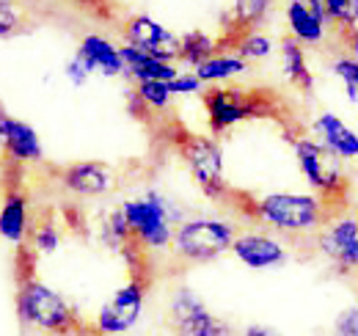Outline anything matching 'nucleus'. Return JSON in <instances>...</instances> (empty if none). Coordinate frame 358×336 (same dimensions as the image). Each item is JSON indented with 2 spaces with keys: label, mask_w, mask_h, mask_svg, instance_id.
<instances>
[{
  "label": "nucleus",
  "mask_w": 358,
  "mask_h": 336,
  "mask_svg": "<svg viewBox=\"0 0 358 336\" xmlns=\"http://www.w3.org/2000/svg\"><path fill=\"white\" fill-rule=\"evenodd\" d=\"M17 317L25 328L47 336H94L91 326H86L78 312L66 303V298L47 287L34 276V267L20 273L17 287Z\"/></svg>",
  "instance_id": "1"
},
{
  "label": "nucleus",
  "mask_w": 358,
  "mask_h": 336,
  "mask_svg": "<svg viewBox=\"0 0 358 336\" xmlns=\"http://www.w3.org/2000/svg\"><path fill=\"white\" fill-rule=\"evenodd\" d=\"M119 207L130 223L135 243L146 253L171 248L174 229L182 220H187V212L179 207V202L157 188H146L141 196L122 202Z\"/></svg>",
  "instance_id": "2"
},
{
  "label": "nucleus",
  "mask_w": 358,
  "mask_h": 336,
  "mask_svg": "<svg viewBox=\"0 0 358 336\" xmlns=\"http://www.w3.org/2000/svg\"><path fill=\"white\" fill-rule=\"evenodd\" d=\"M328 202L317 193H268L251 204V215L278 234H317L331 218Z\"/></svg>",
  "instance_id": "3"
},
{
  "label": "nucleus",
  "mask_w": 358,
  "mask_h": 336,
  "mask_svg": "<svg viewBox=\"0 0 358 336\" xmlns=\"http://www.w3.org/2000/svg\"><path fill=\"white\" fill-rule=\"evenodd\" d=\"M237 237V226L224 218H187L174 229L171 253L185 265H207L221 259L231 251V243Z\"/></svg>",
  "instance_id": "4"
},
{
  "label": "nucleus",
  "mask_w": 358,
  "mask_h": 336,
  "mask_svg": "<svg viewBox=\"0 0 358 336\" xmlns=\"http://www.w3.org/2000/svg\"><path fill=\"white\" fill-rule=\"evenodd\" d=\"M289 144L295 149V160L301 166V174L314 193L320 199H325L328 204L342 199L348 190L345 160H339L334 152H328L317 138L301 135V132H289Z\"/></svg>",
  "instance_id": "5"
},
{
  "label": "nucleus",
  "mask_w": 358,
  "mask_h": 336,
  "mask_svg": "<svg viewBox=\"0 0 358 336\" xmlns=\"http://www.w3.org/2000/svg\"><path fill=\"white\" fill-rule=\"evenodd\" d=\"M174 144L179 158L187 163V171L196 179L199 190L213 202H224L229 196V185L224 176L221 144L213 135H196V132H182Z\"/></svg>",
  "instance_id": "6"
},
{
  "label": "nucleus",
  "mask_w": 358,
  "mask_h": 336,
  "mask_svg": "<svg viewBox=\"0 0 358 336\" xmlns=\"http://www.w3.org/2000/svg\"><path fill=\"white\" fill-rule=\"evenodd\" d=\"M204 108H207V119L210 130L215 135L226 132L229 127L240 125L245 119H257V116H268L270 99L259 91H245L237 85H213L204 91Z\"/></svg>",
  "instance_id": "7"
},
{
  "label": "nucleus",
  "mask_w": 358,
  "mask_h": 336,
  "mask_svg": "<svg viewBox=\"0 0 358 336\" xmlns=\"http://www.w3.org/2000/svg\"><path fill=\"white\" fill-rule=\"evenodd\" d=\"M143 303H146V276H133L124 287H119L99 306L91 326L94 336H122L133 331L141 320Z\"/></svg>",
  "instance_id": "8"
},
{
  "label": "nucleus",
  "mask_w": 358,
  "mask_h": 336,
  "mask_svg": "<svg viewBox=\"0 0 358 336\" xmlns=\"http://www.w3.org/2000/svg\"><path fill=\"white\" fill-rule=\"evenodd\" d=\"M169 328L174 336H234L231 326L213 314L190 287H179L169 300Z\"/></svg>",
  "instance_id": "9"
},
{
  "label": "nucleus",
  "mask_w": 358,
  "mask_h": 336,
  "mask_svg": "<svg viewBox=\"0 0 358 336\" xmlns=\"http://www.w3.org/2000/svg\"><path fill=\"white\" fill-rule=\"evenodd\" d=\"M122 36H124V44H133L160 61H171V64L179 61V36L166 25H160L157 20H152L149 14L127 17L122 25Z\"/></svg>",
  "instance_id": "10"
},
{
  "label": "nucleus",
  "mask_w": 358,
  "mask_h": 336,
  "mask_svg": "<svg viewBox=\"0 0 358 336\" xmlns=\"http://www.w3.org/2000/svg\"><path fill=\"white\" fill-rule=\"evenodd\" d=\"M58 179L64 190L78 199H102L116 190V171L99 160H83V163L61 168Z\"/></svg>",
  "instance_id": "11"
},
{
  "label": "nucleus",
  "mask_w": 358,
  "mask_h": 336,
  "mask_svg": "<svg viewBox=\"0 0 358 336\" xmlns=\"http://www.w3.org/2000/svg\"><path fill=\"white\" fill-rule=\"evenodd\" d=\"M231 253L237 262H243L251 270H273L289 259L287 246L278 237H273L268 232H257V229L237 232L231 243Z\"/></svg>",
  "instance_id": "12"
},
{
  "label": "nucleus",
  "mask_w": 358,
  "mask_h": 336,
  "mask_svg": "<svg viewBox=\"0 0 358 336\" xmlns=\"http://www.w3.org/2000/svg\"><path fill=\"white\" fill-rule=\"evenodd\" d=\"M0 146H3L6 158L11 163H20V166H31V163L45 160L39 132L28 122L14 119L3 105H0Z\"/></svg>",
  "instance_id": "13"
},
{
  "label": "nucleus",
  "mask_w": 358,
  "mask_h": 336,
  "mask_svg": "<svg viewBox=\"0 0 358 336\" xmlns=\"http://www.w3.org/2000/svg\"><path fill=\"white\" fill-rule=\"evenodd\" d=\"M317 251L322 253L334 267L345 259V253L353 248V243H358V215L342 212L325 220V226L314 234Z\"/></svg>",
  "instance_id": "14"
},
{
  "label": "nucleus",
  "mask_w": 358,
  "mask_h": 336,
  "mask_svg": "<svg viewBox=\"0 0 358 336\" xmlns=\"http://www.w3.org/2000/svg\"><path fill=\"white\" fill-rule=\"evenodd\" d=\"M312 132L339 160H358V132L353 127H348V122H342L336 113L331 111L317 113L312 122Z\"/></svg>",
  "instance_id": "15"
},
{
  "label": "nucleus",
  "mask_w": 358,
  "mask_h": 336,
  "mask_svg": "<svg viewBox=\"0 0 358 336\" xmlns=\"http://www.w3.org/2000/svg\"><path fill=\"white\" fill-rule=\"evenodd\" d=\"M119 55L124 64V75L133 78L135 83H146V80H163L171 83L179 75V66L171 61H160L143 50H138L133 44H119Z\"/></svg>",
  "instance_id": "16"
},
{
  "label": "nucleus",
  "mask_w": 358,
  "mask_h": 336,
  "mask_svg": "<svg viewBox=\"0 0 358 336\" xmlns=\"http://www.w3.org/2000/svg\"><path fill=\"white\" fill-rule=\"evenodd\" d=\"M86 64H89L91 72L102 75V78H116V75H124V64H122V55H119V44H113L108 36L102 34H86L80 44H78V52Z\"/></svg>",
  "instance_id": "17"
},
{
  "label": "nucleus",
  "mask_w": 358,
  "mask_h": 336,
  "mask_svg": "<svg viewBox=\"0 0 358 336\" xmlns=\"http://www.w3.org/2000/svg\"><path fill=\"white\" fill-rule=\"evenodd\" d=\"M28 234H31L28 196L17 188H8V193L3 196V204H0V237L14 246H25Z\"/></svg>",
  "instance_id": "18"
},
{
  "label": "nucleus",
  "mask_w": 358,
  "mask_h": 336,
  "mask_svg": "<svg viewBox=\"0 0 358 336\" xmlns=\"http://www.w3.org/2000/svg\"><path fill=\"white\" fill-rule=\"evenodd\" d=\"M284 17H287V25H289V36L295 42L306 44H322L325 39V28H328V20L317 17L306 0H289L287 8H284Z\"/></svg>",
  "instance_id": "19"
},
{
  "label": "nucleus",
  "mask_w": 358,
  "mask_h": 336,
  "mask_svg": "<svg viewBox=\"0 0 358 336\" xmlns=\"http://www.w3.org/2000/svg\"><path fill=\"white\" fill-rule=\"evenodd\" d=\"M278 50H281V69H284L287 80L295 85L301 94H312L317 80H314L312 66H309V61H306L303 44L295 42L292 36H284L281 44H278Z\"/></svg>",
  "instance_id": "20"
},
{
  "label": "nucleus",
  "mask_w": 358,
  "mask_h": 336,
  "mask_svg": "<svg viewBox=\"0 0 358 336\" xmlns=\"http://www.w3.org/2000/svg\"><path fill=\"white\" fill-rule=\"evenodd\" d=\"M273 0H234L229 8V17H224L226 34H231V42L245 31H259L262 20L270 14Z\"/></svg>",
  "instance_id": "21"
},
{
  "label": "nucleus",
  "mask_w": 358,
  "mask_h": 336,
  "mask_svg": "<svg viewBox=\"0 0 358 336\" xmlns=\"http://www.w3.org/2000/svg\"><path fill=\"white\" fill-rule=\"evenodd\" d=\"M248 69V64L234 55V52H215L213 58H207L204 64H199L193 69V75L201 80V83H213V85H224L229 80H234L237 75H243Z\"/></svg>",
  "instance_id": "22"
},
{
  "label": "nucleus",
  "mask_w": 358,
  "mask_h": 336,
  "mask_svg": "<svg viewBox=\"0 0 358 336\" xmlns=\"http://www.w3.org/2000/svg\"><path fill=\"white\" fill-rule=\"evenodd\" d=\"M96 232H99V240H102L108 248H113V251H119V253H124L135 243L133 232H130V223H127L122 207H110L108 212H102Z\"/></svg>",
  "instance_id": "23"
},
{
  "label": "nucleus",
  "mask_w": 358,
  "mask_h": 336,
  "mask_svg": "<svg viewBox=\"0 0 358 336\" xmlns=\"http://www.w3.org/2000/svg\"><path fill=\"white\" fill-rule=\"evenodd\" d=\"M221 44L215 36H210L207 31H187L185 36H179V61L185 64V66H199V64H204L207 58H213L215 52H221L218 50Z\"/></svg>",
  "instance_id": "24"
},
{
  "label": "nucleus",
  "mask_w": 358,
  "mask_h": 336,
  "mask_svg": "<svg viewBox=\"0 0 358 336\" xmlns=\"http://www.w3.org/2000/svg\"><path fill=\"white\" fill-rule=\"evenodd\" d=\"M231 52L240 55L245 64L248 61H265L273 52V39L262 31H245L231 42Z\"/></svg>",
  "instance_id": "25"
},
{
  "label": "nucleus",
  "mask_w": 358,
  "mask_h": 336,
  "mask_svg": "<svg viewBox=\"0 0 358 336\" xmlns=\"http://www.w3.org/2000/svg\"><path fill=\"white\" fill-rule=\"evenodd\" d=\"M31 229H34V232H31V246H34V251H39V253L58 251V246H61V226L52 220V215L39 218Z\"/></svg>",
  "instance_id": "26"
},
{
  "label": "nucleus",
  "mask_w": 358,
  "mask_h": 336,
  "mask_svg": "<svg viewBox=\"0 0 358 336\" xmlns=\"http://www.w3.org/2000/svg\"><path fill=\"white\" fill-rule=\"evenodd\" d=\"M328 25H336L339 31L350 34L358 28V0H322Z\"/></svg>",
  "instance_id": "27"
},
{
  "label": "nucleus",
  "mask_w": 358,
  "mask_h": 336,
  "mask_svg": "<svg viewBox=\"0 0 358 336\" xmlns=\"http://www.w3.org/2000/svg\"><path fill=\"white\" fill-rule=\"evenodd\" d=\"M133 91L138 94V99H141V102H143L149 111H166V108L171 105V99H174V94H171L169 83H163V80H146V83H135Z\"/></svg>",
  "instance_id": "28"
},
{
  "label": "nucleus",
  "mask_w": 358,
  "mask_h": 336,
  "mask_svg": "<svg viewBox=\"0 0 358 336\" xmlns=\"http://www.w3.org/2000/svg\"><path fill=\"white\" fill-rule=\"evenodd\" d=\"M331 69H334V75L345 85L348 99L358 102V58H353V55H339V58H334Z\"/></svg>",
  "instance_id": "29"
},
{
  "label": "nucleus",
  "mask_w": 358,
  "mask_h": 336,
  "mask_svg": "<svg viewBox=\"0 0 358 336\" xmlns=\"http://www.w3.org/2000/svg\"><path fill=\"white\" fill-rule=\"evenodd\" d=\"M25 28V11L17 0H0V39L17 36Z\"/></svg>",
  "instance_id": "30"
},
{
  "label": "nucleus",
  "mask_w": 358,
  "mask_h": 336,
  "mask_svg": "<svg viewBox=\"0 0 358 336\" xmlns=\"http://www.w3.org/2000/svg\"><path fill=\"white\" fill-rule=\"evenodd\" d=\"M334 336H358V306H348L334 320Z\"/></svg>",
  "instance_id": "31"
},
{
  "label": "nucleus",
  "mask_w": 358,
  "mask_h": 336,
  "mask_svg": "<svg viewBox=\"0 0 358 336\" xmlns=\"http://www.w3.org/2000/svg\"><path fill=\"white\" fill-rule=\"evenodd\" d=\"M64 75H66V80L72 85H86L94 72H91L89 64H86L80 55H72V58L66 61V66H64Z\"/></svg>",
  "instance_id": "32"
},
{
  "label": "nucleus",
  "mask_w": 358,
  "mask_h": 336,
  "mask_svg": "<svg viewBox=\"0 0 358 336\" xmlns=\"http://www.w3.org/2000/svg\"><path fill=\"white\" fill-rule=\"evenodd\" d=\"M169 88H171L174 97H185V94H201V91H204V83H201L193 72H190V75H187V72H179L177 78L169 83Z\"/></svg>",
  "instance_id": "33"
},
{
  "label": "nucleus",
  "mask_w": 358,
  "mask_h": 336,
  "mask_svg": "<svg viewBox=\"0 0 358 336\" xmlns=\"http://www.w3.org/2000/svg\"><path fill=\"white\" fill-rule=\"evenodd\" d=\"M336 270H342V273H353V270H358V243H353V248L345 253V259L336 265Z\"/></svg>",
  "instance_id": "34"
},
{
  "label": "nucleus",
  "mask_w": 358,
  "mask_h": 336,
  "mask_svg": "<svg viewBox=\"0 0 358 336\" xmlns=\"http://www.w3.org/2000/svg\"><path fill=\"white\" fill-rule=\"evenodd\" d=\"M240 336H281L275 328H270V326H259V323H251V326H245L243 328V334Z\"/></svg>",
  "instance_id": "35"
},
{
  "label": "nucleus",
  "mask_w": 358,
  "mask_h": 336,
  "mask_svg": "<svg viewBox=\"0 0 358 336\" xmlns=\"http://www.w3.org/2000/svg\"><path fill=\"white\" fill-rule=\"evenodd\" d=\"M348 47H350V55L358 58V28H353V31L348 34Z\"/></svg>",
  "instance_id": "36"
},
{
  "label": "nucleus",
  "mask_w": 358,
  "mask_h": 336,
  "mask_svg": "<svg viewBox=\"0 0 358 336\" xmlns=\"http://www.w3.org/2000/svg\"><path fill=\"white\" fill-rule=\"evenodd\" d=\"M72 3H78V6H83V8H94V6H99L102 0H72Z\"/></svg>",
  "instance_id": "37"
},
{
  "label": "nucleus",
  "mask_w": 358,
  "mask_h": 336,
  "mask_svg": "<svg viewBox=\"0 0 358 336\" xmlns=\"http://www.w3.org/2000/svg\"><path fill=\"white\" fill-rule=\"evenodd\" d=\"M36 336H47V334H36Z\"/></svg>",
  "instance_id": "38"
}]
</instances>
